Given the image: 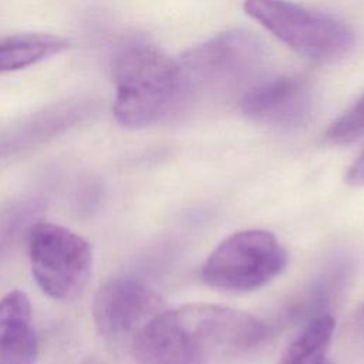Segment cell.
Instances as JSON below:
<instances>
[{
  "label": "cell",
  "mask_w": 364,
  "mask_h": 364,
  "mask_svg": "<svg viewBox=\"0 0 364 364\" xmlns=\"http://www.w3.org/2000/svg\"><path fill=\"white\" fill-rule=\"evenodd\" d=\"M267 327L255 316L206 303L161 310L131 338L138 364H223L255 351Z\"/></svg>",
  "instance_id": "obj_1"
},
{
  "label": "cell",
  "mask_w": 364,
  "mask_h": 364,
  "mask_svg": "<svg viewBox=\"0 0 364 364\" xmlns=\"http://www.w3.org/2000/svg\"><path fill=\"white\" fill-rule=\"evenodd\" d=\"M266 48L253 33L235 28L186 51L176 63V112L208 100L247 91L262 74Z\"/></svg>",
  "instance_id": "obj_2"
},
{
  "label": "cell",
  "mask_w": 364,
  "mask_h": 364,
  "mask_svg": "<svg viewBox=\"0 0 364 364\" xmlns=\"http://www.w3.org/2000/svg\"><path fill=\"white\" fill-rule=\"evenodd\" d=\"M114 117L125 128L154 125L176 112V63L156 47L134 43L112 61Z\"/></svg>",
  "instance_id": "obj_3"
},
{
  "label": "cell",
  "mask_w": 364,
  "mask_h": 364,
  "mask_svg": "<svg viewBox=\"0 0 364 364\" xmlns=\"http://www.w3.org/2000/svg\"><path fill=\"white\" fill-rule=\"evenodd\" d=\"M243 9L276 38L314 61H334L354 46V33L341 20L287 0H245Z\"/></svg>",
  "instance_id": "obj_4"
},
{
  "label": "cell",
  "mask_w": 364,
  "mask_h": 364,
  "mask_svg": "<svg viewBox=\"0 0 364 364\" xmlns=\"http://www.w3.org/2000/svg\"><path fill=\"white\" fill-rule=\"evenodd\" d=\"M287 252L267 230L247 229L223 239L206 257L202 280L219 290L252 291L282 273Z\"/></svg>",
  "instance_id": "obj_5"
},
{
  "label": "cell",
  "mask_w": 364,
  "mask_h": 364,
  "mask_svg": "<svg viewBox=\"0 0 364 364\" xmlns=\"http://www.w3.org/2000/svg\"><path fill=\"white\" fill-rule=\"evenodd\" d=\"M34 280L51 299L71 301L85 289L92 270L90 243L75 232L50 222H37L27 232Z\"/></svg>",
  "instance_id": "obj_6"
},
{
  "label": "cell",
  "mask_w": 364,
  "mask_h": 364,
  "mask_svg": "<svg viewBox=\"0 0 364 364\" xmlns=\"http://www.w3.org/2000/svg\"><path fill=\"white\" fill-rule=\"evenodd\" d=\"M161 297L142 280L115 277L104 283L92 303V318L98 333L107 338L131 337L156 313Z\"/></svg>",
  "instance_id": "obj_7"
},
{
  "label": "cell",
  "mask_w": 364,
  "mask_h": 364,
  "mask_svg": "<svg viewBox=\"0 0 364 364\" xmlns=\"http://www.w3.org/2000/svg\"><path fill=\"white\" fill-rule=\"evenodd\" d=\"M313 109L309 84L296 77H279L250 87L240 100V111L250 119L277 128H296Z\"/></svg>",
  "instance_id": "obj_8"
},
{
  "label": "cell",
  "mask_w": 364,
  "mask_h": 364,
  "mask_svg": "<svg viewBox=\"0 0 364 364\" xmlns=\"http://www.w3.org/2000/svg\"><path fill=\"white\" fill-rule=\"evenodd\" d=\"M37 355L30 299L23 290H11L0 299V364H34Z\"/></svg>",
  "instance_id": "obj_9"
},
{
  "label": "cell",
  "mask_w": 364,
  "mask_h": 364,
  "mask_svg": "<svg viewBox=\"0 0 364 364\" xmlns=\"http://www.w3.org/2000/svg\"><path fill=\"white\" fill-rule=\"evenodd\" d=\"M334 327V318L326 313L311 317L290 341L277 364H334L328 358Z\"/></svg>",
  "instance_id": "obj_10"
},
{
  "label": "cell",
  "mask_w": 364,
  "mask_h": 364,
  "mask_svg": "<svg viewBox=\"0 0 364 364\" xmlns=\"http://www.w3.org/2000/svg\"><path fill=\"white\" fill-rule=\"evenodd\" d=\"M70 47L67 38L53 34H28L0 41V74L30 67Z\"/></svg>",
  "instance_id": "obj_11"
},
{
  "label": "cell",
  "mask_w": 364,
  "mask_h": 364,
  "mask_svg": "<svg viewBox=\"0 0 364 364\" xmlns=\"http://www.w3.org/2000/svg\"><path fill=\"white\" fill-rule=\"evenodd\" d=\"M326 136L336 145L351 144L364 136V95L330 125Z\"/></svg>",
  "instance_id": "obj_12"
},
{
  "label": "cell",
  "mask_w": 364,
  "mask_h": 364,
  "mask_svg": "<svg viewBox=\"0 0 364 364\" xmlns=\"http://www.w3.org/2000/svg\"><path fill=\"white\" fill-rule=\"evenodd\" d=\"M11 212H7L0 216V255L6 250V247L10 245V242L14 237V232L17 226L21 222V208L10 209Z\"/></svg>",
  "instance_id": "obj_13"
},
{
  "label": "cell",
  "mask_w": 364,
  "mask_h": 364,
  "mask_svg": "<svg viewBox=\"0 0 364 364\" xmlns=\"http://www.w3.org/2000/svg\"><path fill=\"white\" fill-rule=\"evenodd\" d=\"M344 181L350 186H364V149L347 169Z\"/></svg>",
  "instance_id": "obj_14"
},
{
  "label": "cell",
  "mask_w": 364,
  "mask_h": 364,
  "mask_svg": "<svg viewBox=\"0 0 364 364\" xmlns=\"http://www.w3.org/2000/svg\"><path fill=\"white\" fill-rule=\"evenodd\" d=\"M354 326H355V330H357V333L360 334V337L364 338V304H363V306L358 309V311L355 313Z\"/></svg>",
  "instance_id": "obj_15"
},
{
  "label": "cell",
  "mask_w": 364,
  "mask_h": 364,
  "mask_svg": "<svg viewBox=\"0 0 364 364\" xmlns=\"http://www.w3.org/2000/svg\"><path fill=\"white\" fill-rule=\"evenodd\" d=\"M82 364H101V363H100V361L92 360V361H85V363H82Z\"/></svg>",
  "instance_id": "obj_16"
}]
</instances>
